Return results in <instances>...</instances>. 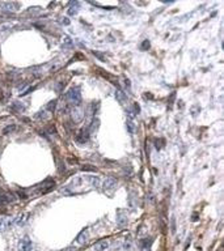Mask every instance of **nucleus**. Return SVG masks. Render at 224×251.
<instances>
[{"label": "nucleus", "mask_w": 224, "mask_h": 251, "mask_svg": "<svg viewBox=\"0 0 224 251\" xmlns=\"http://www.w3.org/2000/svg\"><path fill=\"white\" fill-rule=\"evenodd\" d=\"M67 99L74 103V105H78L81 101V94H80V88H71L70 90L67 92Z\"/></svg>", "instance_id": "1"}, {"label": "nucleus", "mask_w": 224, "mask_h": 251, "mask_svg": "<svg viewBox=\"0 0 224 251\" xmlns=\"http://www.w3.org/2000/svg\"><path fill=\"white\" fill-rule=\"evenodd\" d=\"M116 186H117V179H114V178H106L102 183V187L105 192H113L116 190Z\"/></svg>", "instance_id": "2"}, {"label": "nucleus", "mask_w": 224, "mask_h": 251, "mask_svg": "<svg viewBox=\"0 0 224 251\" xmlns=\"http://www.w3.org/2000/svg\"><path fill=\"white\" fill-rule=\"evenodd\" d=\"M19 250L20 251H32L33 250V245L29 237H24L20 239L19 242Z\"/></svg>", "instance_id": "3"}, {"label": "nucleus", "mask_w": 224, "mask_h": 251, "mask_svg": "<svg viewBox=\"0 0 224 251\" xmlns=\"http://www.w3.org/2000/svg\"><path fill=\"white\" fill-rule=\"evenodd\" d=\"M72 118L75 122H80V120H83L84 118V110L80 107V106H78V107H75L72 110Z\"/></svg>", "instance_id": "4"}, {"label": "nucleus", "mask_w": 224, "mask_h": 251, "mask_svg": "<svg viewBox=\"0 0 224 251\" xmlns=\"http://www.w3.org/2000/svg\"><path fill=\"white\" fill-rule=\"evenodd\" d=\"M28 219H29V213H23V215H20L17 219H15V224L17 226H24V225H26V222H28Z\"/></svg>", "instance_id": "5"}, {"label": "nucleus", "mask_w": 224, "mask_h": 251, "mask_svg": "<svg viewBox=\"0 0 224 251\" xmlns=\"http://www.w3.org/2000/svg\"><path fill=\"white\" fill-rule=\"evenodd\" d=\"M87 239H88V230L84 229L78 237H76V242H78L79 245H84L87 242Z\"/></svg>", "instance_id": "6"}, {"label": "nucleus", "mask_w": 224, "mask_h": 251, "mask_svg": "<svg viewBox=\"0 0 224 251\" xmlns=\"http://www.w3.org/2000/svg\"><path fill=\"white\" fill-rule=\"evenodd\" d=\"M108 247H109L108 241H100L95 245V251H106Z\"/></svg>", "instance_id": "7"}, {"label": "nucleus", "mask_w": 224, "mask_h": 251, "mask_svg": "<svg viewBox=\"0 0 224 251\" xmlns=\"http://www.w3.org/2000/svg\"><path fill=\"white\" fill-rule=\"evenodd\" d=\"M12 224H15V220H5V219H0V232L5 230L7 228H9Z\"/></svg>", "instance_id": "8"}, {"label": "nucleus", "mask_w": 224, "mask_h": 251, "mask_svg": "<svg viewBox=\"0 0 224 251\" xmlns=\"http://www.w3.org/2000/svg\"><path fill=\"white\" fill-rule=\"evenodd\" d=\"M117 224L118 226H125L127 224V217L125 213H122V212H119L118 213V217H117Z\"/></svg>", "instance_id": "9"}, {"label": "nucleus", "mask_w": 224, "mask_h": 251, "mask_svg": "<svg viewBox=\"0 0 224 251\" xmlns=\"http://www.w3.org/2000/svg\"><path fill=\"white\" fill-rule=\"evenodd\" d=\"M0 7L4 10H13L15 9V4L13 3H0Z\"/></svg>", "instance_id": "10"}, {"label": "nucleus", "mask_w": 224, "mask_h": 251, "mask_svg": "<svg viewBox=\"0 0 224 251\" xmlns=\"http://www.w3.org/2000/svg\"><path fill=\"white\" fill-rule=\"evenodd\" d=\"M116 97H117V99L121 103H123L125 101H126V96L123 94V92L122 90H117V93H116Z\"/></svg>", "instance_id": "11"}, {"label": "nucleus", "mask_w": 224, "mask_h": 251, "mask_svg": "<svg viewBox=\"0 0 224 251\" xmlns=\"http://www.w3.org/2000/svg\"><path fill=\"white\" fill-rule=\"evenodd\" d=\"M63 42H64V44H67L68 47L72 46V43H71L72 41H71V38H70V37H64V38H63Z\"/></svg>", "instance_id": "12"}, {"label": "nucleus", "mask_w": 224, "mask_h": 251, "mask_svg": "<svg viewBox=\"0 0 224 251\" xmlns=\"http://www.w3.org/2000/svg\"><path fill=\"white\" fill-rule=\"evenodd\" d=\"M130 247H131V242L129 241V239H126V241H125V243H123V249L126 250V251H129Z\"/></svg>", "instance_id": "13"}, {"label": "nucleus", "mask_w": 224, "mask_h": 251, "mask_svg": "<svg viewBox=\"0 0 224 251\" xmlns=\"http://www.w3.org/2000/svg\"><path fill=\"white\" fill-rule=\"evenodd\" d=\"M127 130H129V132L130 133H133L134 132V124H133V122H127Z\"/></svg>", "instance_id": "14"}, {"label": "nucleus", "mask_w": 224, "mask_h": 251, "mask_svg": "<svg viewBox=\"0 0 224 251\" xmlns=\"http://www.w3.org/2000/svg\"><path fill=\"white\" fill-rule=\"evenodd\" d=\"M15 126H11V127H8V128H5V130H4V133H7V132H9L11 130H15Z\"/></svg>", "instance_id": "15"}, {"label": "nucleus", "mask_w": 224, "mask_h": 251, "mask_svg": "<svg viewBox=\"0 0 224 251\" xmlns=\"http://www.w3.org/2000/svg\"><path fill=\"white\" fill-rule=\"evenodd\" d=\"M76 12H78V10H76V9H74V8H71V9L68 10V13H70V15H75Z\"/></svg>", "instance_id": "16"}, {"label": "nucleus", "mask_w": 224, "mask_h": 251, "mask_svg": "<svg viewBox=\"0 0 224 251\" xmlns=\"http://www.w3.org/2000/svg\"><path fill=\"white\" fill-rule=\"evenodd\" d=\"M63 24L64 25H70V20L68 19H63Z\"/></svg>", "instance_id": "17"}, {"label": "nucleus", "mask_w": 224, "mask_h": 251, "mask_svg": "<svg viewBox=\"0 0 224 251\" xmlns=\"http://www.w3.org/2000/svg\"><path fill=\"white\" fill-rule=\"evenodd\" d=\"M146 43L143 44V48H147V46H148V41H144Z\"/></svg>", "instance_id": "18"}]
</instances>
